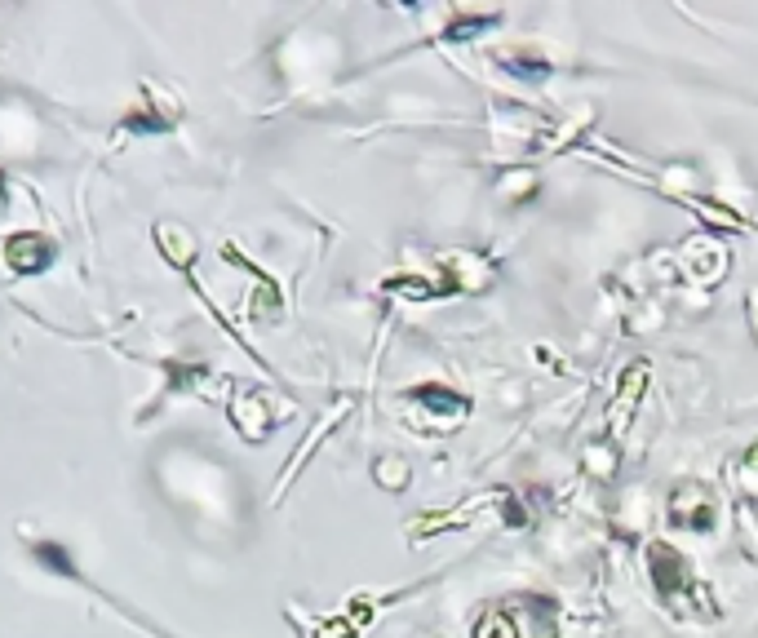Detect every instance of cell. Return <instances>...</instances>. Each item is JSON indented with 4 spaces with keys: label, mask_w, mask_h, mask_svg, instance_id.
I'll list each match as a JSON object with an SVG mask.
<instances>
[{
    "label": "cell",
    "mask_w": 758,
    "mask_h": 638,
    "mask_svg": "<svg viewBox=\"0 0 758 638\" xmlns=\"http://www.w3.org/2000/svg\"><path fill=\"white\" fill-rule=\"evenodd\" d=\"M648 568H652V585L661 599H674V594H683L692 581V563L674 550V545H665V541H652L648 545Z\"/></svg>",
    "instance_id": "1"
},
{
    "label": "cell",
    "mask_w": 758,
    "mask_h": 638,
    "mask_svg": "<svg viewBox=\"0 0 758 638\" xmlns=\"http://www.w3.org/2000/svg\"><path fill=\"white\" fill-rule=\"evenodd\" d=\"M413 395L421 403H430L435 412H449V417H466V412H470V400H466V395H452L449 386H417Z\"/></svg>",
    "instance_id": "2"
},
{
    "label": "cell",
    "mask_w": 758,
    "mask_h": 638,
    "mask_svg": "<svg viewBox=\"0 0 758 638\" xmlns=\"http://www.w3.org/2000/svg\"><path fill=\"white\" fill-rule=\"evenodd\" d=\"M475 638H519L515 616H510L506 607H492V612H483V621L475 625Z\"/></svg>",
    "instance_id": "3"
},
{
    "label": "cell",
    "mask_w": 758,
    "mask_h": 638,
    "mask_svg": "<svg viewBox=\"0 0 758 638\" xmlns=\"http://www.w3.org/2000/svg\"><path fill=\"white\" fill-rule=\"evenodd\" d=\"M501 63H506V67L515 71L519 80H541V76H551V63H541V58H501Z\"/></svg>",
    "instance_id": "4"
},
{
    "label": "cell",
    "mask_w": 758,
    "mask_h": 638,
    "mask_svg": "<svg viewBox=\"0 0 758 638\" xmlns=\"http://www.w3.org/2000/svg\"><path fill=\"white\" fill-rule=\"evenodd\" d=\"M492 23H497L492 14H488V18H461V23H457V27L449 32V40H470L475 32H483V27H492Z\"/></svg>",
    "instance_id": "5"
},
{
    "label": "cell",
    "mask_w": 758,
    "mask_h": 638,
    "mask_svg": "<svg viewBox=\"0 0 758 638\" xmlns=\"http://www.w3.org/2000/svg\"><path fill=\"white\" fill-rule=\"evenodd\" d=\"M501 514H506V523H510V528H523V523H528V514H523V505H519L515 497H506V501H501Z\"/></svg>",
    "instance_id": "6"
},
{
    "label": "cell",
    "mask_w": 758,
    "mask_h": 638,
    "mask_svg": "<svg viewBox=\"0 0 758 638\" xmlns=\"http://www.w3.org/2000/svg\"><path fill=\"white\" fill-rule=\"evenodd\" d=\"M750 461H754V466H758V448H754V452H750Z\"/></svg>",
    "instance_id": "7"
}]
</instances>
